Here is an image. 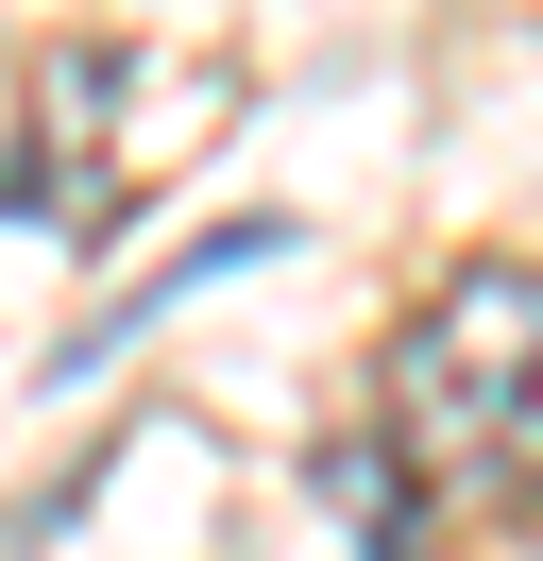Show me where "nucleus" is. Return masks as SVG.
<instances>
[{
	"mask_svg": "<svg viewBox=\"0 0 543 561\" xmlns=\"http://www.w3.org/2000/svg\"><path fill=\"white\" fill-rule=\"evenodd\" d=\"M221 119H238V69H221V51H51L18 205L51 221V239H102V221H136Z\"/></svg>",
	"mask_w": 543,
	"mask_h": 561,
	"instance_id": "obj_2",
	"label": "nucleus"
},
{
	"mask_svg": "<svg viewBox=\"0 0 543 561\" xmlns=\"http://www.w3.org/2000/svg\"><path fill=\"white\" fill-rule=\"evenodd\" d=\"M373 459L407 511H475L543 459V273L527 255H459L373 357Z\"/></svg>",
	"mask_w": 543,
	"mask_h": 561,
	"instance_id": "obj_1",
	"label": "nucleus"
}]
</instances>
